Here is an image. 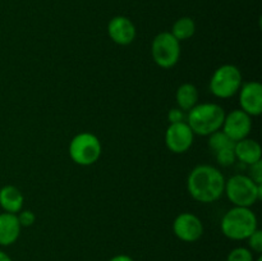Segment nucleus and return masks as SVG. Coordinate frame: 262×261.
I'll list each match as a JSON object with an SVG mask.
<instances>
[{
    "mask_svg": "<svg viewBox=\"0 0 262 261\" xmlns=\"http://www.w3.org/2000/svg\"><path fill=\"white\" fill-rule=\"evenodd\" d=\"M248 248L252 251L253 253H257V255H261L262 253V232L260 229H256L250 237L247 238Z\"/></svg>",
    "mask_w": 262,
    "mask_h": 261,
    "instance_id": "nucleus-21",
    "label": "nucleus"
},
{
    "mask_svg": "<svg viewBox=\"0 0 262 261\" xmlns=\"http://www.w3.org/2000/svg\"><path fill=\"white\" fill-rule=\"evenodd\" d=\"M220 229L228 240L246 241L258 229V219L251 207L233 206L223 215Z\"/></svg>",
    "mask_w": 262,
    "mask_h": 261,
    "instance_id": "nucleus-3",
    "label": "nucleus"
},
{
    "mask_svg": "<svg viewBox=\"0 0 262 261\" xmlns=\"http://www.w3.org/2000/svg\"><path fill=\"white\" fill-rule=\"evenodd\" d=\"M214 155H215V159H216L217 164L224 166V168L232 166L233 164L237 161V159H235V155H234V146H233V147H228V148H224V150L217 151V153H215Z\"/></svg>",
    "mask_w": 262,
    "mask_h": 261,
    "instance_id": "nucleus-20",
    "label": "nucleus"
},
{
    "mask_svg": "<svg viewBox=\"0 0 262 261\" xmlns=\"http://www.w3.org/2000/svg\"><path fill=\"white\" fill-rule=\"evenodd\" d=\"M225 261H255V255L248 247H235L228 253Z\"/></svg>",
    "mask_w": 262,
    "mask_h": 261,
    "instance_id": "nucleus-19",
    "label": "nucleus"
},
{
    "mask_svg": "<svg viewBox=\"0 0 262 261\" xmlns=\"http://www.w3.org/2000/svg\"><path fill=\"white\" fill-rule=\"evenodd\" d=\"M0 261H13V260L7 252H4L3 250H0Z\"/></svg>",
    "mask_w": 262,
    "mask_h": 261,
    "instance_id": "nucleus-26",
    "label": "nucleus"
},
{
    "mask_svg": "<svg viewBox=\"0 0 262 261\" xmlns=\"http://www.w3.org/2000/svg\"><path fill=\"white\" fill-rule=\"evenodd\" d=\"M107 35L117 45L128 46L136 40L137 30L132 19L125 15H115L107 23Z\"/></svg>",
    "mask_w": 262,
    "mask_h": 261,
    "instance_id": "nucleus-12",
    "label": "nucleus"
},
{
    "mask_svg": "<svg viewBox=\"0 0 262 261\" xmlns=\"http://www.w3.org/2000/svg\"><path fill=\"white\" fill-rule=\"evenodd\" d=\"M165 146L170 153L184 154L189 151L194 142V133L187 122L169 123L164 136Z\"/></svg>",
    "mask_w": 262,
    "mask_h": 261,
    "instance_id": "nucleus-9",
    "label": "nucleus"
},
{
    "mask_svg": "<svg viewBox=\"0 0 262 261\" xmlns=\"http://www.w3.org/2000/svg\"><path fill=\"white\" fill-rule=\"evenodd\" d=\"M222 130L233 141L243 140L250 136L252 130V117L241 109H234L230 113H225Z\"/></svg>",
    "mask_w": 262,
    "mask_h": 261,
    "instance_id": "nucleus-10",
    "label": "nucleus"
},
{
    "mask_svg": "<svg viewBox=\"0 0 262 261\" xmlns=\"http://www.w3.org/2000/svg\"><path fill=\"white\" fill-rule=\"evenodd\" d=\"M239 109L250 117H258L262 113V84L258 81L243 82L238 91Z\"/></svg>",
    "mask_w": 262,
    "mask_h": 261,
    "instance_id": "nucleus-11",
    "label": "nucleus"
},
{
    "mask_svg": "<svg viewBox=\"0 0 262 261\" xmlns=\"http://www.w3.org/2000/svg\"><path fill=\"white\" fill-rule=\"evenodd\" d=\"M173 233L179 241L186 243H193L201 240L205 228L202 220L196 214L189 211L181 212L173 220Z\"/></svg>",
    "mask_w": 262,
    "mask_h": 261,
    "instance_id": "nucleus-8",
    "label": "nucleus"
},
{
    "mask_svg": "<svg viewBox=\"0 0 262 261\" xmlns=\"http://www.w3.org/2000/svg\"><path fill=\"white\" fill-rule=\"evenodd\" d=\"M23 205L25 196L18 187L7 184L0 188V207L4 210V212L18 214L23 209Z\"/></svg>",
    "mask_w": 262,
    "mask_h": 261,
    "instance_id": "nucleus-15",
    "label": "nucleus"
},
{
    "mask_svg": "<svg viewBox=\"0 0 262 261\" xmlns=\"http://www.w3.org/2000/svg\"><path fill=\"white\" fill-rule=\"evenodd\" d=\"M243 84L241 69L234 64H223L217 67L210 78V92L217 99H230L238 94Z\"/></svg>",
    "mask_w": 262,
    "mask_h": 261,
    "instance_id": "nucleus-6",
    "label": "nucleus"
},
{
    "mask_svg": "<svg viewBox=\"0 0 262 261\" xmlns=\"http://www.w3.org/2000/svg\"><path fill=\"white\" fill-rule=\"evenodd\" d=\"M225 118V110L216 102H199L187 112L186 122L194 136L207 137L211 133L222 129Z\"/></svg>",
    "mask_w": 262,
    "mask_h": 261,
    "instance_id": "nucleus-2",
    "label": "nucleus"
},
{
    "mask_svg": "<svg viewBox=\"0 0 262 261\" xmlns=\"http://www.w3.org/2000/svg\"><path fill=\"white\" fill-rule=\"evenodd\" d=\"M187 117V113L183 112L179 107H173L168 112V120L169 123H179V122H184Z\"/></svg>",
    "mask_w": 262,
    "mask_h": 261,
    "instance_id": "nucleus-24",
    "label": "nucleus"
},
{
    "mask_svg": "<svg viewBox=\"0 0 262 261\" xmlns=\"http://www.w3.org/2000/svg\"><path fill=\"white\" fill-rule=\"evenodd\" d=\"M224 194L233 206L252 207L262 199V186L246 174H234L225 179Z\"/></svg>",
    "mask_w": 262,
    "mask_h": 261,
    "instance_id": "nucleus-4",
    "label": "nucleus"
},
{
    "mask_svg": "<svg viewBox=\"0 0 262 261\" xmlns=\"http://www.w3.org/2000/svg\"><path fill=\"white\" fill-rule=\"evenodd\" d=\"M225 177L216 166L200 164L187 177V191L200 204L216 202L224 194Z\"/></svg>",
    "mask_w": 262,
    "mask_h": 261,
    "instance_id": "nucleus-1",
    "label": "nucleus"
},
{
    "mask_svg": "<svg viewBox=\"0 0 262 261\" xmlns=\"http://www.w3.org/2000/svg\"><path fill=\"white\" fill-rule=\"evenodd\" d=\"M207 137H209L207 145H209L210 150H211L214 154L220 150H224V148L233 147V146H234V142H233V141L230 140V138L228 137L222 129L211 133V135L207 136Z\"/></svg>",
    "mask_w": 262,
    "mask_h": 261,
    "instance_id": "nucleus-18",
    "label": "nucleus"
},
{
    "mask_svg": "<svg viewBox=\"0 0 262 261\" xmlns=\"http://www.w3.org/2000/svg\"><path fill=\"white\" fill-rule=\"evenodd\" d=\"M253 182L262 186V160L250 165V176Z\"/></svg>",
    "mask_w": 262,
    "mask_h": 261,
    "instance_id": "nucleus-23",
    "label": "nucleus"
},
{
    "mask_svg": "<svg viewBox=\"0 0 262 261\" xmlns=\"http://www.w3.org/2000/svg\"><path fill=\"white\" fill-rule=\"evenodd\" d=\"M255 261H262V256H261V255H258L257 257L255 258Z\"/></svg>",
    "mask_w": 262,
    "mask_h": 261,
    "instance_id": "nucleus-27",
    "label": "nucleus"
},
{
    "mask_svg": "<svg viewBox=\"0 0 262 261\" xmlns=\"http://www.w3.org/2000/svg\"><path fill=\"white\" fill-rule=\"evenodd\" d=\"M200 92L199 89L193 83H182L176 91V102L177 107L182 109L183 112H189L193 106L199 104Z\"/></svg>",
    "mask_w": 262,
    "mask_h": 261,
    "instance_id": "nucleus-16",
    "label": "nucleus"
},
{
    "mask_svg": "<svg viewBox=\"0 0 262 261\" xmlns=\"http://www.w3.org/2000/svg\"><path fill=\"white\" fill-rule=\"evenodd\" d=\"M109 261H135L129 255H125V253H118V255L113 256L112 258H109Z\"/></svg>",
    "mask_w": 262,
    "mask_h": 261,
    "instance_id": "nucleus-25",
    "label": "nucleus"
},
{
    "mask_svg": "<svg viewBox=\"0 0 262 261\" xmlns=\"http://www.w3.org/2000/svg\"><path fill=\"white\" fill-rule=\"evenodd\" d=\"M18 220H19V224L22 228H28L32 227L36 222V215L32 210H26L22 209L17 214Z\"/></svg>",
    "mask_w": 262,
    "mask_h": 261,
    "instance_id": "nucleus-22",
    "label": "nucleus"
},
{
    "mask_svg": "<svg viewBox=\"0 0 262 261\" xmlns=\"http://www.w3.org/2000/svg\"><path fill=\"white\" fill-rule=\"evenodd\" d=\"M194 32H196V23L192 19L191 17H181L173 23V27H171L170 33L179 41V42H183V41L189 40V38L193 37Z\"/></svg>",
    "mask_w": 262,
    "mask_h": 261,
    "instance_id": "nucleus-17",
    "label": "nucleus"
},
{
    "mask_svg": "<svg viewBox=\"0 0 262 261\" xmlns=\"http://www.w3.org/2000/svg\"><path fill=\"white\" fill-rule=\"evenodd\" d=\"M22 227L19 224L17 214L2 212L0 214V246L8 247L18 241Z\"/></svg>",
    "mask_w": 262,
    "mask_h": 261,
    "instance_id": "nucleus-14",
    "label": "nucleus"
},
{
    "mask_svg": "<svg viewBox=\"0 0 262 261\" xmlns=\"http://www.w3.org/2000/svg\"><path fill=\"white\" fill-rule=\"evenodd\" d=\"M151 56L160 68H173L181 59V42L171 35L170 31L158 33L151 42Z\"/></svg>",
    "mask_w": 262,
    "mask_h": 261,
    "instance_id": "nucleus-7",
    "label": "nucleus"
},
{
    "mask_svg": "<svg viewBox=\"0 0 262 261\" xmlns=\"http://www.w3.org/2000/svg\"><path fill=\"white\" fill-rule=\"evenodd\" d=\"M234 155L237 161H241L246 165H252L262 160V148L258 141L253 138H243L234 142Z\"/></svg>",
    "mask_w": 262,
    "mask_h": 261,
    "instance_id": "nucleus-13",
    "label": "nucleus"
},
{
    "mask_svg": "<svg viewBox=\"0 0 262 261\" xmlns=\"http://www.w3.org/2000/svg\"><path fill=\"white\" fill-rule=\"evenodd\" d=\"M68 154L71 160L77 165L91 166L101 158V141L91 132L77 133L69 142Z\"/></svg>",
    "mask_w": 262,
    "mask_h": 261,
    "instance_id": "nucleus-5",
    "label": "nucleus"
}]
</instances>
